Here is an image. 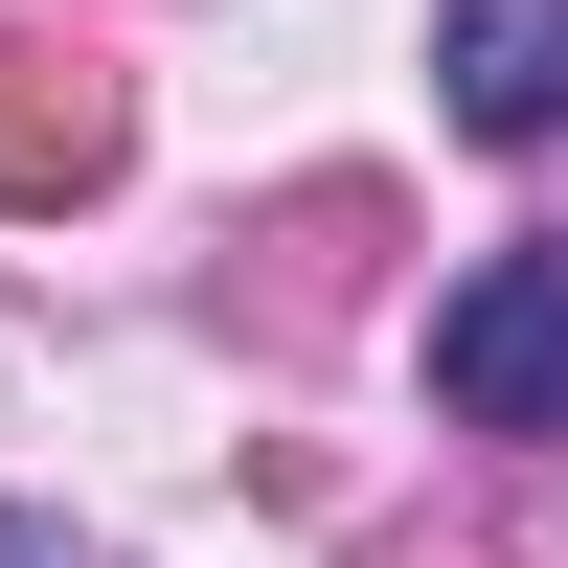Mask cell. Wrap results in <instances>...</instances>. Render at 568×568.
Returning a JSON list of instances; mask_svg holds the SVG:
<instances>
[{"instance_id":"cell-1","label":"cell","mask_w":568,"mask_h":568,"mask_svg":"<svg viewBox=\"0 0 568 568\" xmlns=\"http://www.w3.org/2000/svg\"><path fill=\"white\" fill-rule=\"evenodd\" d=\"M433 409L455 433H568V227L546 251H478L433 296Z\"/></svg>"},{"instance_id":"cell-2","label":"cell","mask_w":568,"mask_h":568,"mask_svg":"<svg viewBox=\"0 0 568 568\" xmlns=\"http://www.w3.org/2000/svg\"><path fill=\"white\" fill-rule=\"evenodd\" d=\"M433 114L500 136V160H546L568 136V0H455L433 23Z\"/></svg>"}]
</instances>
